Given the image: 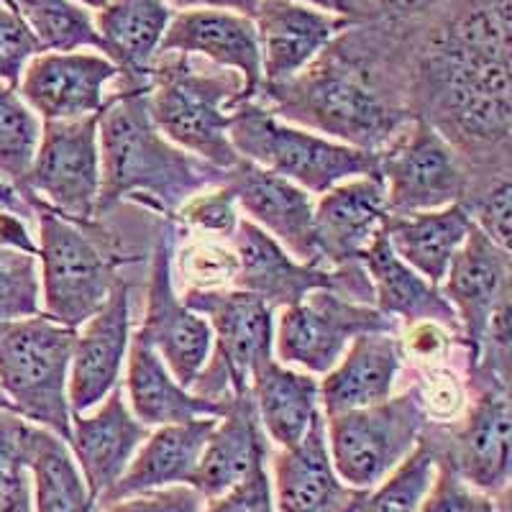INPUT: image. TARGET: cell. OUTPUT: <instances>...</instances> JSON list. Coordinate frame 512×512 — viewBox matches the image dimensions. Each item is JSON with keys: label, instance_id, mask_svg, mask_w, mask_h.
I'll list each match as a JSON object with an SVG mask.
<instances>
[{"label": "cell", "instance_id": "1", "mask_svg": "<svg viewBox=\"0 0 512 512\" xmlns=\"http://www.w3.org/2000/svg\"><path fill=\"white\" fill-rule=\"evenodd\" d=\"M384 24L410 118L454 146L472 187L510 175L512 0H446L420 21Z\"/></svg>", "mask_w": 512, "mask_h": 512}, {"label": "cell", "instance_id": "2", "mask_svg": "<svg viewBox=\"0 0 512 512\" xmlns=\"http://www.w3.org/2000/svg\"><path fill=\"white\" fill-rule=\"evenodd\" d=\"M254 100L292 126L372 154L387 149L413 121L372 21L341 31L300 75L262 85Z\"/></svg>", "mask_w": 512, "mask_h": 512}, {"label": "cell", "instance_id": "3", "mask_svg": "<svg viewBox=\"0 0 512 512\" xmlns=\"http://www.w3.org/2000/svg\"><path fill=\"white\" fill-rule=\"evenodd\" d=\"M98 144V218L128 200L162 213V218H175L198 192L226 182V169L203 162L159 134L149 116L146 90H113L98 118Z\"/></svg>", "mask_w": 512, "mask_h": 512}, {"label": "cell", "instance_id": "4", "mask_svg": "<svg viewBox=\"0 0 512 512\" xmlns=\"http://www.w3.org/2000/svg\"><path fill=\"white\" fill-rule=\"evenodd\" d=\"M244 80L200 57L159 54L149 75L146 105L159 134L218 169L241 162L228 139Z\"/></svg>", "mask_w": 512, "mask_h": 512}, {"label": "cell", "instance_id": "5", "mask_svg": "<svg viewBox=\"0 0 512 512\" xmlns=\"http://www.w3.org/2000/svg\"><path fill=\"white\" fill-rule=\"evenodd\" d=\"M41 313L67 328L85 326L105 305L128 262L98 223H75L39 208Z\"/></svg>", "mask_w": 512, "mask_h": 512}, {"label": "cell", "instance_id": "6", "mask_svg": "<svg viewBox=\"0 0 512 512\" xmlns=\"http://www.w3.org/2000/svg\"><path fill=\"white\" fill-rule=\"evenodd\" d=\"M77 333L44 313L0 323V390L13 413L64 443L72 433L67 382Z\"/></svg>", "mask_w": 512, "mask_h": 512}, {"label": "cell", "instance_id": "7", "mask_svg": "<svg viewBox=\"0 0 512 512\" xmlns=\"http://www.w3.org/2000/svg\"><path fill=\"white\" fill-rule=\"evenodd\" d=\"M228 139L241 159L295 182L310 195H323L354 177H379L377 154L292 126L256 100L233 111Z\"/></svg>", "mask_w": 512, "mask_h": 512}, {"label": "cell", "instance_id": "8", "mask_svg": "<svg viewBox=\"0 0 512 512\" xmlns=\"http://www.w3.org/2000/svg\"><path fill=\"white\" fill-rule=\"evenodd\" d=\"M323 420L333 469L346 487L359 492H369L390 477L413 454L428 425L413 384L379 405Z\"/></svg>", "mask_w": 512, "mask_h": 512}, {"label": "cell", "instance_id": "9", "mask_svg": "<svg viewBox=\"0 0 512 512\" xmlns=\"http://www.w3.org/2000/svg\"><path fill=\"white\" fill-rule=\"evenodd\" d=\"M182 303L208 320L216 346L192 392L218 402L249 392L254 369L274 356V310L236 287L185 290Z\"/></svg>", "mask_w": 512, "mask_h": 512}, {"label": "cell", "instance_id": "10", "mask_svg": "<svg viewBox=\"0 0 512 512\" xmlns=\"http://www.w3.org/2000/svg\"><path fill=\"white\" fill-rule=\"evenodd\" d=\"M469 408L464 420L451 425H425L438 459L448 461L469 487L497 497L510 489L512 408L510 384L495 374L472 369L466 372Z\"/></svg>", "mask_w": 512, "mask_h": 512}, {"label": "cell", "instance_id": "11", "mask_svg": "<svg viewBox=\"0 0 512 512\" xmlns=\"http://www.w3.org/2000/svg\"><path fill=\"white\" fill-rule=\"evenodd\" d=\"M98 116L44 121L34 164L26 177V205L47 208L75 223H98L100 144Z\"/></svg>", "mask_w": 512, "mask_h": 512}, {"label": "cell", "instance_id": "12", "mask_svg": "<svg viewBox=\"0 0 512 512\" xmlns=\"http://www.w3.org/2000/svg\"><path fill=\"white\" fill-rule=\"evenodd\" d=\"M377 159L390 216L461 205L472 187L464 159L425 121H410Z\"/></svg>", "mask_w": 512, "mask_h": 512}, {"label": "cell", "instance_id": "13", "mask_svg": "<svg viewBox=\"0 0 512 512\" xmlns=\"http://www.w3.org/2000/svg\"><path fill=\"white\" fill-rule=\"evenodd\" d=\"M231 244L239 254V277L233 287L262 297L272 310L292 308L315 290H331L354 303L374 305L372 282L361 262L336 269L297 262L269 233L244 218L233 231Z\"/></svg>", "mask_w": 512, "mask_h": 512}, {"label": "cell", "instance_id": "14", "mask_svg": "<svg viewBox=\"0 0 512 512\" xmlns=\"http://www.w3.org/2000/svg\"><path fill=\"white\" fill-rule=\"evenodd\" d=\"M400 331V320L379 313L374 305L354 303L331 290H315L282 310L274 349L285 367L295 364L308 374H326L341 361L354 338L364 333L400 336Z\"/></svg>", "mask_w": 512, "mask_h": 512}, {"label": "cell", "instance_id": "15", "mask_svg": "<svg viewBox=\"0 0 512 512\" xmlns=\"http://www.w3.org/2000/svg\"><path fill=\"white\" fill-rule=\"evenodd\" d=\"M177 244V223L164 218L152 249V267L146 282L144 320L136 331L154 346L172 377L192 390L213 354V331L208 320L187 308L175 290L172 254Z\"/></svg>", "mask_w": 512, "mask_h": 512}, {"label": "cell", "instance_id": "16", "mask_svg": "<svg viewBox=\"0 0 512 512\" xmlns=\"http://www.w3.org/2000/svg\"><path fill=\"white\" fill-rule=\"evenodd\" d=\"M441 292L459 318L464 374L472 372L479 364V351L489 320L512 297L510 251L500 249L482 231L472 228L464 246L448 264Z\"/></svg>", "mask_w": 512, "mask_h": 512}, {"label": "cell", "instance_id": "17", "mask_svg": "<svg viewBox=\"0 0 512 512\" xmlns=\"http://www.w3.org/2000/svg\"><path fill=\"white\" fill-rule=\"evenodd\" d=\"M116 80V64L103 54L41 52L26 64L16 90L41 121H75L98 116Z\"/></svg>", "mask_w": 512, "mask_h": 512}, {"label": "cell", "instance_id": "18", "mask_svg": "<svg viewBox=\"0 0 512 512\" xmlns=\"http://www.w3.org/2000/svg\"><path fill=\"white\" fill-rule=\"evenodd\" d=\"M226 187L249 216L246 221L269 233L297 262L323 267L315 244V203L310 192L246 159L226 169Z\"/></svg>", "mask_w": 512, "mask_h": 512}, {"label": "cell", "instance_id": "19", "mask_svg": "<svg viewBox=\"0 0 512 512\" xmlns=\"http://www.w3.org/2000/svg\"><path fill=\"white\" fill-rule=\"evenodd\" d=\"M131 344V285L118 277L103 308L77 333L70 364L67 400L72 415L98 408L121 384L123 361Z\"/></svg>", "mask_w": 512, "mask_h": 512}, {"label": "cell", "instance_id": "20", "mask_svg": "<svg viewBox=\"0 0 512 512\" xmlns=\"http://www.w3.org/2000/svg\"><path fill=\"white\" fill-rule=\"evenodd\" d=\"M262 52V85H282L326 52L354 21L297 0H259L254 13Z\"/></svg>", "mask_w": 512, "mask_h": 512}, {"label": "cell", "instance_id": "21", "mask_svg": "<svg viewBox=\"0 0 512 512\" xmlns=\"http://www.w3.org/2000/svg\"><path fill=\"white\" fill-rule=\"evenodd\" d=\"M159 54L200 57L244 80L241 103L254 100L262 88V52L251 18L231 11H177L167 26ZM239 103V105H241Z\"/></svg>", "mask_w": 512, "mask_h": 512}, {"label": "cell", "instance_id": "22", "mask_svg": "<svg viewBox=\"0 0 512 512\" xmlns=\"http://www.w3.org/2000/svg\"><path fill=\"white\" fill-rule=\"evenodd\" d=\"M387 216L390 208L379 177H354L323 192L313 213L320 264L336 269L361 262Z\"/></svg>", "mask_w": 512, "mask_h": 512}, {"label": "cell", "instance_id": "23", "mask_svg": "<svg viewBox=\"0 0 512 512\" xmlns=\"http://www.w3.org/2000/svg\"><path fill=\"white\" fill-rule=\"evenodd\" d=\"M274 512H356L367 492L346 487L331 464L323 413L308 436L274 456Z\"/></svg>", "mask_w": 512, "mask_h": 512}, {"label": "cell", "instance_id": "24", "mask_svg": "<svg viewBox=\"0 0 512 512\" xmlns=\"http://www.w3.org/2000/svg\"><path fill=\"white\" fill-rule=\"evenodd\" d=\"M149 428L128 410L121 384L105 397L98 413L72 415L70 451L95 502L121 479Z\"/></svg>", "mask_w": 512, "mask_h": 512}, {"label": "cell", "instance_id": "25", "mask_svg": "<svg viewBox=\"0 0 512 512\" xmlns=\"http://www.w3.org/2000/svg\"><path fill=\"white\" fill-rule=\"evenodd\" d=\"M269 454L272 451H269L267 433L256 415L251 390L244 395H231L226 402V413L210 431L190 487L198 489L205 500H216L244 482L254 469L267 466Z\"/></svg>", "mask_w": 512, "mask_h": 512}, {"label": "cell", "instance_id": "26", "mask_svg": "<svg viewBox=\"0 0 512 512\" xmlns=\"http://www.w3.org/2000/svg\"><path fill=\"white\" fill-rule=\"evenodd\" d=\"M402 361L405 354L400 336L364 333L354 338L341 361L318 382L323 418L390 400L400 379Z\"/></svg>", "mask_w": 512, "mask_h": 512}, {"label": "cell", "instance_id": "27", "mask_svg": "<svg viewBox=\"0 0 512 512\" xmlns=\"http://www.w3.org/2000/svg\"><path fill=\"white\" fill-rule=\"evenodd\" d=\"M175 11L164 0H108L93 24L103 54L116 64L118 88L146 90L159 47Z\"/></svg>", "mask_w": 512, "mask_h": 512}, {"label": "cell", "instance_id": "28", "mask_svg": "<svg viewBox=\"0 0 512 512\" xmlns=\"http://www.w3.org/2000/svg\"><path fill=\"white\" fill-rule=\"evenodd\" d=\"M216 423L218 418H198L190 423L159 425L157 431L149 433V438L141 443L131 464L126 466V472L100 497L98 505H111V502L154 492V489L190 484Z\"/></svg>", "mask_w": 512, "mask_h": 512}, {"label": "cell", "instance_id": "29", "mask_svg": "<svg viewBox=\"0 0 512 512\" xmlns=\"http://www.w3.org/2000/svg\"><path fill=\"white\" fill-rule=\"evenodd\" d=\"M361 267L372 282L374 308L379 313L402 320L405 326L431 320V323H438V326L454 333L461 346L459 318L443 297L441 287L431 285L423 274L402 262L400 256L392 251L384 231H379L369 249L364 251Z\"/></svg>", "mask_w": 512, "mask_h": 512}, {"label": "cell", "instance_id": "30", "mask_svg": "<svg viewBox=\"0 0 512 512\" xmlns=\"http://www.w3.org/2000/svg\"><path fill=\"white\" fill-rule=\"evenodd\" d=\"M126 364V392L131 400V413L146 428L190 423L198 418H221L226 413L228 400H210L182 387L172 377L167 364L159 359L154 346L139 331L131 333Z\"/></svg>", "mask_w": 512, "mask_h": 512}, {"label": "cell", "instance_id": "31", "mask_svg": "<svg viewBox=\"0 0 512 512\" xmlns=\"http://www.w3.org/2000/svg\"><path fill=\"white\" fill-rule=\"evenodd\" d=\"M472 228L474 223L464 205L456 203L441 210L387 216L382 231L402 262L423 274L431 285L441 287L448 264L464 246Z\"/></svg>", "mask_w": 512, "mask_h": 512}, {"label": "cell", "instance_id": "32", "mask_svg": "<svg viewBox=\"0 0 512 512\" xmlns=\"http://www.w3.org/2000/svg\"><path fill=\"white\" fill-rule=\"evenodd\" d=\"M251 395L264 433L280 448L297 446L320 415L318 379L292 372L274 356L251 374Z\"/></svg>", "mask_w": 512, "mask_h": 512}, {"label": "cell", "instance_id": "33", "mask_svg": "<svg viewBox=\"0 0 512 512\" xmlns=\"http://www.w3.org/2000/svg\"><path fill=\"white\" fill-rule=\"evenodd\" d=\"M26 461L36 492V512H95L98 502L90 495L80 466L62 438L29 423Z\"/></svg>", "mask_w": 512, "mask_h": 512}, {"label": "cell", "instance_id": "34", "mask_svg": "<svg viewBox=\"0 0 512 512\" xmlns=\"http://www.w3.org/2000/svg\"><path fill=\"white\" fill-rule=\"evenodd\" d=\"M24 18L41 52H103V39L80 3L75 0H6Z\"/></svg>", "mask_w": 512, "mask_h": 512}, {"label": "cell", "instance_id": "35", "mask_svg": "<svg viewBox=\"0 0 512 512\" xmlns=\"http://www.w3.org/2000/svg\"><path fill=\"white\" fill-rule=\"evenodd\" d=\"M41 139V121L16 88L0 82V180L26 198V177ZM26 203V200H24Z\"/></svg>", "mask_w": 512, "mask_h": 512}, {"label": "cell", "instance_id": "36", "mask_svg": "<svg viewBox=\"0 0 512 512\" xmlns=\"http://www.w3.org/2000/svg\"><path fill=\"white\" fill-rule=\"evenodd\" d=\"M172 274H180L185 290H226L239 277V254L231 239L177 228Z\"/></svg>", "mask_w": 512, "mask_h": 512}, {"label": "cell", "instance_id": "37", "mask_svg": "<svg viewBox=\"0 0 512 512\" xmlns=\"http://www.w3.org/2000/svg\"><path fill=\"white\" fill-rule=\"evenodd\" d=\"M438 451L428 436H420L413 454L390 477L369 489L356 512H420L436 479Z\"/></svg>", "mask_w": 512, "mask_h": 512}, {"label": "cell", "instance_id": "38", "mask_svg": "<svg viewBox=\"0 0 512 512\" xmlns=\"http://www.w3.org/2000/svg\"><path fill=\"white\" fill-rule=\"evenodd\" d=\"M26 431L29 420L0 410V512H34Z\"/></svg>", "mask_w": 512, "mask_h": 512}, {"label": "cell", "instance_id": "39", "mask_svg": "<svg viewBox=\"0 0 512 512\" xmlns=\"http://www.w3.org/2000/svg\"><path fill=\"white\" fill-rule=\"evenodd\" d=\"M41 313L39 259L24 249L0 244V323Z\"/></svg>", "mask_w": 512, "mask_h": 512}, {"label": "cell", "instance_id": "40", "mask_svg": "<svg viewBox=\"0 0 512 512\" xmlns=\"http://www.w3.org/2000/svg\"><path fill=\"white\" fill-rule=\"evenodd\" d=\"M413 387L418 392L425 420L433 425L456 423L469 402L466 379L448 361L431 364V367H415Z\"/></svg>", "mask_w": 512, "mask_h": 512}, {"label": "cell", "instance_id": "41", "mask_svg": "<svg viewBox=\"0 0 512 512\" xmlns=\"http://www.w3.org/2000/svg\"><path fill=\"white\" fill-rule=\"evenodd\" d=\"M464 210L472 218L474 228L482 231L500 249L510 251L512 244V182L510 175L482 182L466 192Z\"/></svg>", "mask_w": 512, "mask_h": 512}, {"label": "cell", "instance_id": "42", "mask_svg": "<svg viewBox=\"0 0 512 512\" xmlns=\"http://www.w3.org/2000/svg\"><path fill=\"white\" fill-rule=\"evenodd\" d=\"M172 221L187 233H205V236L231 239L241 218L236 198L223 182V185L208 187V190L198 192L195 198L187 200Z\"/></svg>", "mask_w": 512, "mask_h": 512}, {"label": "cell", "instance_id": "43", "mask_svg": "<svg viewBox=\"0 0 512 512\" xmlns=\"http://www.w3.org/2000/svg\"><path fill=\"white\" fill-rule=\"evenodd\" d=\"M420 512H510V489L497 497L484 495L469 487L448 461L438 459L436 479Z\"/></svg>", "mask_w": 512, "mask_h": 512}, {"label": "cell", "instance_id": "44", "mask_svg": "<svg viewBox=\"0 0 512 512\" xmlns=\"http://www.w3.org/2000/svg\"><path fill=\"white\" fill-rule=\"evenodd\" d=\"M36 54H41L36 36L24 24V18L18 16L6 0H0V82L18 88L26 64Z\"/></svg>", "mask_w": 512, "mask_h": 512}, {"label": "cell", "instance_id": "45", "mask_svg": "<svg viewBox=\"0 0 512 512\" xmlns=\"http://www.w3.org/2000/svg\"><path fill=\"white\" fill-rule=\"evenodd\" d=\"M100 512H205V497L190 484H177L100 505Z\"/></svg>", "mask_w": 512, "mask_h": 512}, {"label": "cell", "instance_id": "46", "mask_svg": "<svg viewBox=\"0 0 512 512\" xmlns=\"http://www.w3.org/2000/svg\"><path fill=\"white\" fill-rule=\"evenodd\" d=\"M402 354L405 359H413L415 367H431V364H446L459 346V338L451 331H446L438 323H415L408 326L405 338H400Z\"/></svg>", "mask_w": 512, "mask_h": 512}, {"label": "cell", "instance_id": "47", "mask_svg": "<svg viewBox=\"0 0 512 512\" xmlns=\"http://www.w3.org/2000/svg\"><path fill=\"white\" fill-rule=\"evenodd\" d=\"M208 512H274L272 479L267 466H259L226 495L210 500Z\"/></svg>", "mask_w": 512, "mask_h": 512}, {"label": "cell", "instance_id": "48", "mask_svg": "<svg viewBox=\"0 0 512 512\" xmlns=\"http://www.w3.org/2000/svg\"><path fill=\"white\" fill-rule=\"evenodd\" d=\"M443 3L446 0H372V11L374 18L390 24H410L441 8Z\"/></svg>", "mask_w": 512, "mask_h": 512}, {"label": "cell", "instance_id": "49", "mask_svg": "<svg viewBox=\"0 0 512 512\" xmlns=\"http://www.w3.org/2000/svg\"><path fill=\"white\" fill-rule=\"evenodd\" d=\"M172 11H200V8H208V11H231L239 13V16L254 18L256 6L259 0H164Z\"/></svg>", "mask_w": 512, "mask_h": 512}, {"label": "cell", "instance_id": "50", "mask_svg": "<svg viewBox=\"0 0 512 512\" xmlns=\"http://www.w3.org/2000/svg\"><path fill=\"white\" fill-rule=\"evenodd\" d=\"M0 244L13 246V249H24L29 254L39 251L34 236L26 228V218L13 216V213H0Z\"/></svg>", "mask_w": 512, "mask_h": 512}, {"label": "cell", "instance_id": "51", "mask_svg": "<svg viewBox=\"0 0 512 512\" xmlns=\"http://www.w3.org/2000/svg\"><path fill=\"white\" fill-rule=\"evenodd\" d=\"M336 13L338 16L351 18L354 24H367V21H374L372 0H336Z\"/></svg>", "mask_w": 512, "mask_h": 512}, {"label": "cell", "instance_id": "52", "mask_svg": "<svg viewBox=\"0 0 512 512\" xmlns=\"http://www.w3.org/2000/svg\"><path fill=\"white\" fill-rule=\"evenodd\" d=\"M0 213H13V216L21 218L34 216V210L24 203V198H21L13 187H8L3 180H0Z\"/></svg>", "mask_w": 512, "mask_h": 512}, {"label": "cell", "instance_id": "53", "mask_svg": "<svg viewBox=\"0 0 512 512\" xmlns=\"http://www.w3.org/2000/svg\"><path fill=\"white\" fill-rule=\"evenodd\" d=\"M297 3H308V6L323 8L328 13H336V0H297Z\"/></svg>", "mask_w": 512, "mask_h": 512}, {"label": "cell", "instance_id": "54", "mask_svg": "<svg viewBox=\"0 0 512 512\" xmlns=\"http://www.w3.org/2000/svg\"><path fill=\"white\" fill-rule=\"evenodd\" d=\"M75 3H80V6H85V8H93V11H100V8H103L108 0H75Z\"/></svg>", "mask_w": 512, "mask_h": 512}, {"label": "cell", "instance_id": "55", "mask_svg": "<svg viewBox=\"0 0 512 512\" xmlns=\"http://www.w3.org/2000/svg\"><path fill=\"white\" fill-rule=\"evenodd\" d=\"M0 410H11V402L6 400V395H3V390H0ZM13 413V410H11Z\"/></svg>", "mask_w": 512, "mask_h": 512}]
</instances>
